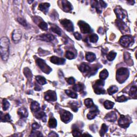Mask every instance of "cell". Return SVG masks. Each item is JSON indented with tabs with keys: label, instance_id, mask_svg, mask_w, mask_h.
Instances as JSON below:
<instances>
[{
	"label": "cell",
	"instance_id": "cell-14",
	"mask_svg": "<svg viewBox=\"0 0 137 137\" xmlns=\"http://www.w3.org/2000/svg\"><path fill=\"white\" fill-rule=\"evenodd\" d=\"M62 2L63 9L64 11L66 12L71 11L72 9V6L71 3L68 1H63Z\"/></svg>",
	"mask_w": 137,
	"mask_h": 137
},
{
	"label": "cell",
	"instance_id": "cell-42",
	"mask_svg": "<svg viewBox=\"0 0 137 137\" xmlns=\"http://www.w3.org/2000/svg\"><path fill=\"white\" fill-rule=\"evenodd\" d=\"M127 100H128L127 98L126 97V96L124 95H122V96H121L120 97H118L116 99L117 101L119 102H123L126 101Z\"/></svg>",
	"mask_w": 137,
	"mask_h": 137
},
{
	"label": "cell",
	"instance_id": "cell-29",
	"mask_svg": "<svg viewBox=\"0 0 137 137\" xmlns=\"http://www.w3.org/2000/svg\"><path fill=\"white\" fill-rule=\"evenodd\" d=\"M49 126L51 128H55L57 126V121L55 118H51L49 121Z\"/></svg>",
	"mask_w": 137,
	"mask_h": 137
},
{
	"label": "cell",
	"instance_id": "cell-12",
	"mask_svg": "<svg viewBox=\"0 0 137 137\" xmlns=\"http://www.w3.org/2000/svg\"><path fill=\"white\" fill-rule=\"evenodd\" d=\"M50 62L55 64L62 65L64 63L66 60L64 58H59L56 56H52L50 57Z\"/></svg>",
	"mask_w": 137,
	"mask_h": 137
},
{
	"label": "cell",
	"instance_id": "cell-28",
	"mask_svg": "<svg viewBox=\"0 0 137 137\" xmlns=\"http://www.w3.org/2000/svg\"><path fill=\"white\" fill-rule=\"evenodd\" d=\"M117 91L118 88L116 86H112L110 87L108 89V92L109 95H113V94L116 93Z\"/></svg>",
	"mask_w": 137,
	"mask_h": 137
},
{
	"label": "cell",
	"instance_id": "cell-38",
	"mask_svg": "<svg viewBox=\"0 0 137 137\" xmlns=\"http://www.w3.org/2000/svg\"><path fill=\"white\" fill-rule=\"evenodd\" d=\"M11 120V117L10 115L9 114H6L5 116H3L1 114V121L2 122H9V121H10Z\"/></svg>",
	"mask_w": 137,
	"mask_h": 137
},
{
	"label": "cell",
	"instance_id": "cell-24",
	"mask_svg": "<svg viewBox=\"0 0 137 137\" xmlns=\"http://www.w3.org/2000/svg\"><path fill=\"white\" fill-rule=\"evenodd\" d=\"M36 80L39 83V84L41 85H44V84H47V82L45 78L43 77H41V76H38L36 77Z\"/></svg>",
	"mask_w": 137,
	"mask_h": 137
},
{
	"label": "cell",
	"instance_id": "cell-23",
	"mask_svg": "<svg viewBox=\"0 0 137 137\" xmlns=\"http://www.w3.org/2000/svg\"><path fill=\"white\" fill-rule=\"evenodd\" d=\"M35 117L38 119H41L42 121L45 122L46 121V116L44 111H40L35 115Z\"/></svg>",
	"mask_w": 137,
	"mask_h": 137
},
{
	"label": "cell",
	"instance_id": "cell-11",
	"mask_svg": "<svg viewBox=\"0 0 137 137\" xmlns=\"http://www.w3.org/2000/svg\"><path fill=\"white\" fill-rule=\"evenodd\" d=\"M115 11L116 12V14L117 15V17H118V19L120 20L123 19L125 17L126 13H125V11L123 10L122 8L120 7H117Z\"/></svg>",
	"mask_w": 137,
	"mask_h": 137
},
{
	"label": "cell",
	"instance_id": "cell-39",
	"mask_svg": "<svg viewBox=\"0 0 137 137\" xmlns=\"http://www.w3.org/2000/svg\"><path fill=\"white\" fill-rule=\"evenodd\" d=\"M66 56L69 60H72L75 58L74 54L70 51H67L66 53Z\"/></svg>",
	"mask_w": 137,
	"mask_h": 137
},
{
	"label": "cell",
	"instance_id": "cell-43",
	"mask_svg": "<svg viewBox=\"0 0 137 137\" xmlns=\"http://www.w3.org/2000/svg\"><path fill=\"white\" fill-rule=\"evenodd\" d=\"M18 22L21 24L22 25L24 26H27V23L25 20H24L23 18H18L17 19Z\"/></svg>",
	"mask_w": 137,
	"mask_h": 137
},
{
	"label": "cell",
	"instance_id": "cell-17",
	"mask_svg": "<svg viewBox=\"0 0 137 137\" xmlns=\"http://www.w3.org/2000/svg\"><path fill=\"white\" fill-rule=\"evenodd\" d=\"M12 40L15 41H18L21 40L22 38V32L19 30H16L12 33Z\"/></svg>",
	"mask_w": 137,
	"mask_h": 137
},
{
	"label": "cell",
	"instance_id": "cell-2",
	"mask_svg": "<svg viewBox=\"0 0 137 137\" xmlns=\"http://www.w3.org/2000/svg\"><path fill=\"white\" fill-rule=\"evenodd\" d=\"M129 76V71L127 68H122L117 71V80L119 82L122 83L127 79Z\"/></svg>",
	"mask_w": 137,
	"mask_h": 137
},
{
	"label": "cell",
	"instance_id": "cell-41",
	"mask_svg": "<svg viewBox=\"0 0 137 137\" xmlns=\"http://www.w3.org/2000/svg\"><path fill=\"white\" fill-rule=\"evenodd\" d=\"M24 74L27 78H30V79L32 78V73H31V71L28 68H26L24 70Z\"/></svg>",
	"mask_w": 137,
	"mask_h": 137
},
{
	"label": "cell",
	"instance_id": "cell-34",
	"mask_svg": "<svg viewBox=\"0 0 137 137\" xmlns=\"http://www.w3.org/2000/svg\"><path fill=\"white\" fill-rule=\"evenodd\" d=\"M99 37L96 34H92L89 36V41L93 43H95V42L98 41Z\"/></svg>",
	"mask_w": 137,
	"mask_h": 137
},
{
	"label": "cell",
	"instance_id": "cell-40",
	"mask_svg": "<svg viewBox=\"0 0 137 137\" xmlns=\"http://www.w3.org/2000/svg\"><path fill=\"white\" fill-rule=\"evenodd\" d=\"M83 88V86L80 84H78L77 85H75V86L73 87V89L75 90V91H77V92H80L82 89Z\"/></svg>",
	"mask_w": 137,
	"mask_h": 137
},
{
	"label": "cell",
	"instance_id": "cell-19",
	"mask_svg": "<svg viewBox=\"0 0 137 137\" xmlns=\"http://www.w3.org/2000/svg\"><path fill=\"white\" fill-rule=\"evenodd\" d=\"M79 69L81 72H82L83 73H85L90 70L91 68L87 63H83L81 64L79 67Z\"/></svg>",
	"mask_w": 137,
	"mask_h": 137
},
{
	"label": "cell",
	"instance_id": "cell-27",
	"mask_svg": "<svg viewBox=\"0 0 137 137\" xmlns=\"http://www.w3.org/2000/svg\"><path fill=\"white\" fill-rule=\"evenodd\" d=\"M103 104H104V106L105 109H110L113 108L114 105V103L111 101H105L104 103H103Z\"/></svg>",
	"mask_w": 137,
	"mask_h": 137
},
{
	"label": "cell",
	"instance_id": "cell-33",
	"mask_svg": "<svg viewBox=\"0 0 137 137\" xmlns=\"http://www.w3.org/2000/svg\"><path fill=\"white\" fill-rule=\"evenodd\" d=\"M130 95L133 97H136L137 95V87L136 86H133L131 87L129 92Z\"/></svg>",
	"mask_w": 137,
	"mask_h": 137
},
{
	"label": "cell",
	"instance_id": "cell-36",
	"mask_svg": "<svg viewBox=\"0 0 137 137\" xmlns=\"http://www.w3.org/2000/svg\"><path fill=\"white\" fill-rule=\"evenodd\" d=\"M38 25H39V27L41 29H42V30L47 31V30H48V25H47V24L44 21H42L41 22H40Z\"/></svg>",
	"mask_w": 137,
	"mask_h": 137
},
{
	"label": "cell",
	"instance_id": "cell-31",
	"mask_svg": "<svg viewBox=\"0 0 137 137\" xmlns=\"http://www.w3.org/2000/svg\"><path fill=\"white\" fill-rule=\"evenodd\" d=\"M116 55V53L114 52V51H110V52L107 55V59L109 61H112V60H113L115 58Z\"/></svg>",
	"mask_w": 137,
	"mask_h": 137
},
{
	"label": "cell",
	"instance_id": "cell-15",
	"mask_svg": "<svg viewBox=\"0 0 137 137\" xmlns=\"http://www.w3.org/2000/svg\"><path fill=\"white\" fill-rule=\"evenodd\" d=\"M39 38L40 40H44V41H47V42H50L54 39V37L53 35L50 34H41L39 36Z\"/></svg>",
	"mask_w": 137,
	"mask_h": 137
},
{
	"label": "cell",
	"instance_id": "cell-4",
	"mask_svg": "<svg viewBox=\"0 0 137 137\" xmlns=\"http://www.w3.org/2000/svg\"><path fill=\"white\" fill-rule=\"evenodd\" d=\"M104 83L102 79L97 80L94 85V89L95 93L97 94H103L105 93V90L102 88Z\"/></svg>",
	"mask_w": 137,
	"mask_h": 137
},
{
	"label": "cell",
	"instance_id": "cell-44",
	"mask_svg": "<svg viewBox=\"0 0 137 137\" xmlns=\"http://www.w3.org/2000/svg\"><path fill=\"white\" fill-rule=\"evenodd\" d=\"M66 80H67V82H68V84L70 85L74 84L75 82V78H73V77H70V78H68V79H66Z\"/></svg>",
	"mask_w": 137,
	"mask_h": 137
},
{
	"label": "cell",
	"instance_id": "cell-47",
	"mask_svg": "<svg viewBox=\"0 0 137 137\" xmlns=\"http://www.w3.org/2000/svg\"><path fill=\"white\" fill-rule=\"evenodd\" d=\"M74 36L76 39H77L78 40H80L82 39V35L80 34L78 32H75L74 33Z\"/></svg>",
	"mask_w": 137,
	"mask_h": 137
},
{
	"label": "cell",
	"instance_id": "cell-5",
	"mask_svg": "<svg viewBox=\"0 0 137 137\" xmlns=\"http://www.w3.org/2000/svg\"><path fill=\"white\" fill-rule=\"evenodd\" d=\"M78 25L80 28L81 32L84 34L89 33L92 31L90 26L84 21H79L78 22Z\"/></svg>",
	"mask_w": 137,
	"mask_h": 137
},
{
	"label": "cell",
	"instance_id": "cell-25",
	"mask_svg": "<svg viewBox=\"0 0 137 137\" xmlns=\"http://www.w3.org/2000/svg\"><path fill=\"white\" fill-rule=\"evenodd\" d=\"M51 30L53 32H54L56 34H58V35H61V31H60V29L56 25H53L52 26H51Z\"/></svg>",
	"mask_w": 137,
	"mask_h": 137
},
{
	"label": "cell",
	"instance_id": "cell-22",
	"mask_svg": "<svg viewBox=\"0 0 137 137\" xmlns=\"http://www.w3.org/2000/svg\"><path fill=\"white\" fill-rule=\"evenodd\" d=\"M31 110L33 112H38L40 109V104L37 102L33 101L31 104Z\"/></svg>",
	"mask_w": 137,
	"mask_h": 137
},
{
	"label": "cell",
	"instance_id": "cell-7",
	"mask_svg": "<svg viewBox=\"0 0 137 137\" xmlns=\"http://www.w3.org/2000/svg\"><path fill=\"white\" fill-rule=\"evenodd\" d=\"M130 120L128 117L121 115L118 121L119 125L121 127L123 128H126L129 126L130 124Z\"/></svg>",
	"mask_w": 137,
	"mask_h": 137
},
{
	"label": "cell",
	"instance_id": "cell-1",
	"mask_svg": "<svg viewBox=\"0 0 137 137\" xmlns=\"http://www.w3.org/2000/svg\"><path fill=\"white\" fill-rule=\"evenodd\" d=\"M1 57L4 61L7 60L9 54V40L6 37L1 38L0 41Z\"/></svg>",
	"mask_w": 137,
	"mask_h": 137
},
{
	"label": "cell",
	"instance_id": "cell-30",
	"mask_svg": "<svg viewBox=\"0 0 137 137\" xmlns=\"http://www.w3.org/2000/svg\"><path fill=\"white\" fill-rule=\"evenodd\" d=\"M85 104L86 105L87 108H92L94 105L93 101L91 99H87L85 100Z\"/></svg>",
	"mask_w": 137,
	"mask_h": 137
},
{
	"label": "cell",
	"instance_id": "cell-3",
	"mask_svg": "<svg viewBox=\"0 0 137 137\" xmlns=\"http://www.w3.org/2000/svg\"><path fill=\"white\" fill-rule=\"evenodd\" d=\"M36 62H37L38 66L39 67L40 69H41L44 73L48 74L52 70L50 67L46 63V62L44 60L39 58V59H38L36 60Z\"/></svg>",
	"mask_w": 137,
	"mask_h": 137
},
{
	"label": "cell",
	"instance_id": "cell-49",
	"mask_svg": "<svg viewBox=\"0 0 137 137\" xmlns=\"http://www.w3.org/2000/svg\"><path fill=\"white\" fill-rule=\"evenodd\" d=\"M99 3H100V6H101V7H102V8H105V7H106L107 4L105 3L104 1H99Z\"/></svg>",
	"mask_w": 137,
	"mask_h": 137
},
{
	"label": "cell",
	"instance_id": "cell-26",
	"mask_svg": "<svg viewBox=\"0 0 137 137\" xmlns=\"http://www.w3.org/2000/svg\"><path fill=\"white\" fill-rule=\"evenodd\" d=\"M108 76V72L107 70H103V71L101 72L99 75V77L100 78V79H102L103 80H105Z\"/></svg>",
	"mask_w": 137,
	"mask_h": 137
},
{
	"label": "cell",
	"instance_id": "cell-9",
	"mask_svg": "<svg viewBox=\"0 0 137 137\" xmlns=\"http://www.w3.org/2000/svg\"><path fill=\"white\" fill-rule=\"evenodd\" d=\"M132 41V39L128 35H124L123 37H121V39L120 40V42L121 44V45H122L123 47H126L129 44L131 43Z\"/></svg>",
	"mask_w": 137,
	"mask_h": 137
},
{
	"label": "cell",
	"instance_id": "cell-6",
	"mask_svg": "<svg viewBox=\"0 0 137 137\" xmlns=\"http://www.w3.org/2000/svg\"><path fill=\"white\" fill-rule=\"evenodd\" d=\"M60 23L62 25V26L64 27L65 29L69 31V32H72L74 30L73 24L72 22L68 19H62L60 20Z\"/></svg>",
	"mask_w": 137,
	"mask_h": 137
},
{
	"label": "cell",
	"instance_id": "cell-16",
	"mask_svg": "<svg viewBox=\"0 0 137 137\" xmlns=\"http://www.w3.org/2000/svg\"><path fill=\"white\" fill-rule=\"evenodd\" d=\"M105 119L107 121H109V122H115L117 119V115L116 113L114 111H112L108 113L105 116Z\"/></svg>",
	"mask_w": 137,
	"mask_h": 137
},
{
	"label": "cell",
	"instance_id": "cell-20",
	"mask_svg": "<svg viewBox=\"0 0 137 137\" xmlns=\"http://www.w3.org/2000/svg\"><path fill=\"white\" fill-rule=\"evenodd\" d=\"M50 6V4L47 3H42L40 4L39 5V9L40 10H41V11L44 12V13H46L48 11V9Z\"/></svg>",
	"mask_w": 137,
	"mask_h": 137
},
{
	"label": "cell",
	"instance_id": "cell-48",
	"mask_svg": "<svg viewBox=\"0 0 137 137\" xmlns=\"http://www.w3.org/2000/svg\"><path fill=\"white\" fill-rule=\"evenodd\" d=\"M40 127V125L39 124H38L37 123H34L32 124V128L33 130H36L39 129Z\"/></svg>",
	"mask_w": 137,
	"mask_h": 137
},
{
	"label": "cell",
	"instance_id": "cell-35",
	"mask_svg": "<svg viewBox=\"0 0 137 137\" xmlns=\"http://www.w3.org/2000/svg\"><path fill=\"white\" fill-rule=\"evenodd\" d=\"M66 93L67 95L69 96H70V98H73V99H76L77 98V94H76L75 92H73L72 91H71L70 90H66Z\"/></svg>",
	"mask_w": 137,
	"mask_h": 137
},
{
	"label": "cell",
	"instance_id": "cell-8",
	"mask_svg": "<svg viewBox=\"0 0 137 137\" xmlns=\"http://www.w3.org/2000/svg\"><path fill=\"white\" fill-rule=\"evenodd\" d=\"M44 99L48 101H55L57 100L56 94L54 91H48L45 93Z\"/></svg>",
	"mask_w": 137,
	"mask_h": 137
},
{
	"label": "cell",
	"instance_id": "cell-18",
	"mask_svg": "<svg viewBox=\"0 0 137 137\" xmlns=\"http://www.w3.org/2000/svg\"><path fill=\"white\" fill-rule=\"evenodd\" d=\"M18 114L22 118L27 117L28 115L27 110L24 107L18 109Z\"/></svg>",
	"mask_w": 137,
	"mask_h": 137
},
{
	"label": "cell",
	"instance_id": "cell-50",
	"mask_svg": "<svg viewBox=\"0 0 137 137\" xmlns=\"http://www.w3.org/2000/svg\"><path fill=\"white\" fill-rule=\"evenodd\" d=\"M48 136L49 137H56V136L58 137V136L56 133H54V132H51V133L49 134Z\"/></svg>",
	"mask_w": 137,
	"mask_h": 137
},
{
	"label": "cell",
	"instance_id": "cell-45",
	"mask_svg": "<svg viewBox=\"0 0 137 137\" xmlns=\"http://www.w3.org/2000/svg\"><path fill=\"white\" fill-rule=\"evenodd\" d=\"M72 134L73 136H78L81 135V132L78 129H74L72 132Z\"/></svg>",
	"mask_w": 137,
	"mask_h": 137
},
{
	"label": "cell",
	"instance_id": "cell-32",
	"mask_svg": "<svg viewBox=\"0 0 137 137\" xmlns=\"http://www.w3.org/2000/svg\"><path fill=\"white\" fill-rule=\"evenodd\" d=\"M108 131V126L105 124H103L102 125L101 129L100 131V134L101 136H103L104 135V134L106 133L107 131Z\"/></svg>",
	"mask_w": 137,
	"mask_h": 137
},
{
	"label": "cell",
	"instance_id": "cell-21",
	"mask_svg": "<svg viewBox=\"0 0 137 137\" xmlns=\"http://www.w3.org/2000/svg\"><path fill=\"white\" fill-rule=\"evenodd\" d=\"M86 58L88 62H93L96 60V56L93 53H87L86 54Z\"/></svg>",
	"mask_w": 137,
	"mask_h": 137
},
{
	"label": "cell",
	"instance_id": "cell-37",
	"mask_svg": "<svg viewBox=\"0 0 137 137\" xmlns=\"http://www.w3.org/2000/svg\"><path fill=\"white\" fill-rule=\"evenodd\" d=\"M10 106V103L6 99L3 100V109L4 110H6Z\"/></svg>",
	"mask_w": 137,
	"mask_h": 137
},
{
	"label": "cell",
	"instance_id": "cell-13",
	"mask_svg": "<svg viewBox=\"0 0 137 137\" xmlns=\"http://www.w3.org/2000/svg\"><path fill=\"white\" fill-rule=\"evenodd\" d=\"M98 110L97 107H94V105L93 106V108L89 112V113L87 114V117L89 120H92L95 117L98 113Z\"/></svg>",
	"mask_w": 137,
	"mask_h": 137
},
{
	"label": "cell",
	"instance_id": "cell-10",
	"mask_svg": "<svg viewBox=\"0 0 137 137\" xmlns=\"http://www.w3.org/2000/svg\"><path fill=\"white\" fill-rule=\"evenodd\" d=\"M72 115L68 111L64 110L61 115V120L65 123L70 122L72 119Z\"/></svg>",
	"mask_w": 137,
	"mask_h": 137
},
{
	"label": "cell",
	"instance_id": "cell-46",
	"mask_svg": "<svg viewBox=\"0 0 137 137\" xmlns=\"http://www.w3.org/2000/svg\"><path fill=\"white\" fill-rule=\"evenodd\" d=\"M30 136L38 137V136H43V135H42V134L39 132L34 131V132H32V134H31Z\"/></svg>",
	"mask_w": 137,
	"mask_h": 137
}]
</instances>
